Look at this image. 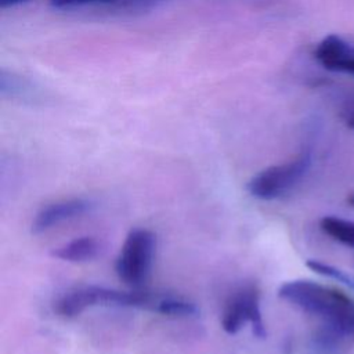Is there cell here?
<instances>
[{
	"mask_svg": "<svg viewBox=\"0 0 354 354\" xmlns=\"http://www.w3.org/2000/svg\"><path fill=\"white\" fill-rule=\"evenodd\" d=\"M278 296L300 310L319 317L339 332L354 336V299L335 288L308 279L282 283Z\"/></svg>",
	"mask_w": 354,
	"mask_h": 354,
	"instance_id": "6da1fadb",
	"label": "cell"
},
{
	"mask_svg": "<svg viewBox=\"0 0 354 354\" xmlns=\"http://www.w3.org/2000/svg\"><path fill=\"white\" fill-rule=\"evenodd\" d=\"M156 295L140 289L120 290L101 285H80L64 292L53 303V310L64 318H73L95 306L130 307L153 313Z\"/></svg>",
	"mask_w": 354,
	"mask_h": 354,
	"instance_id": "7a4b0ae2",
	"label": "cell"
},
{
	"mask_svg": "<svg viewBox=\"0 0 354 354\" xmlns=\"http://www.w3.org/2000/svg\"><path fill=\"white\" fill-rule=\"evenodd\" d=\"M156 254V235L147 228H133L124 238L115 261L118 278L137 289L149 277Z\"/></svg>",
	"mask_w": 354,
	"mask_h": 354,
	"instance_id": "3957f363",
	"label": "cell"
},
{
	"mask_svg": "<svg viewBox=\"0 0 354 354\" xmlns=\"http://www.w3.org/2000/svg\"><path fill=\"white\" fill-rule=\"evenodd\" d=\"M313 156L308 151L295 159L272 165L254 174L246 184L248 192L261 201L277 199L289 192L308 171Z\"/></svg>",
	"mask_w": 354,
	"mask_h": 354,
	"instance_id": "277c9868",
	"label": "cell"
},
{
	"mask_svg": "<svg viewBox=\"0 0 354 354\" xmlns=\"http://www.w3.org/2000/svg\"><path fill=\"white\" fill-rule=\"evenodd\" d=\"M245 324L252 325L256 337L264 339L267 336L260 307V290L253 283L242 285L232 292L221 314V328L228 335H235Z\"/></svg>",
	"mask_w": 354,
	"mask_h": 354,
	"instance_id": "5b68a950",
	"label": "cell"
},
{
	"mask_svg": "<svg viewBox=\"0 0 354 354\" xmlns=\"http://www.w3.org/2000/svg\"><path fill=\"white\" fill-rule=\"evenodd\" d=\"M91 201L86 198H69L43 206L32 221V232H44L66 220L79 217L91 209Z\"/></svg>",
	"mask_w": 354,
	"mask_h": 354,
	"instance_id": "8992f818",
	"label": "cell"
},
{
	"mask_svg": "<svg viewBox=\"0 0 354 354\" xmlns=\"http://www.w3.org/2000/svg\"><path fill=\"white\" fill-rule=\"evenodd\" d=\"M100 243L93 236H79L51 250V256L68 263H84L97 257Z\"/></svg>",
	"mask_w": 354,
	"mask_h": 354,
	"instance_id": "52a82bcc",
	"label": "cell"
},
{
	"mask_svg": "<svg viewBox=\"0 0 354 354\" xmlns=\"http://www.w3.org/2000/svg\"><path fill=\"white\" fill-rule=\"evenodd\" d=\"M350 54L348 44L337 35H328L321 40L314 51L315 59L328 71L335 69V66L343 61Z\"/></svg>",
	"mask_w": 354,
	"mask_h": 354,
	"instance_id": "ba28073f",
	"label": "cell"
},
{
	"mask_svg": "<svg viewBox=\"0 0 354 354\" xmlns=\"http://www.w3.org/2000/svg\"><path fill=\"white\" fill-rule=\"evenodd\" d=\"M153 313L173 318H189L196 317L199 310L194 301L183 296L171 293H158Z\"/></svg>",
	"mask_w": 354,
	"mask_h": 354,
	"instance_id": "9c48e42d",
	"label": "cell"
},
{
	"mask_svg": "<svg viewBox=\"0 0 354 354\" xmlns=\"http://www.w3.org/2000/svg\"><path fill=\"white\" fill-rule=\"evenodd\" d=\"M321 230L333 238L335 241L354 248V221L335 217V216H325L319 221Z\"/></svg>",
	"mask_w": 354,
	"mask_h": 354,
	"instance_id": "30bf717a",
	"label": "cell"
},
{
	"mask_svg": "<svg viewBox=\"0 0 354 354\" xmlns=\"http://www.w3.org/2000/svg\"><path fill=\"white\" fill-rule=\"evenodd\" d=\"M346 337H348V336L325 324L314 335L313 346L317 351H319L322 354H333L343 346Z\"/></svg>",
	"mask_w": 354,
	"mask_h": 354,
	"instance_id": "8fae6325",
	"label": "cell"
},
{
	"mask_svg": "<svg viewBox=\"0 0 354 354\" xmlns=\"http://www.w3.org/2000/svg\"><path fill=\"white\" fill-rule=\"evenodd\" d=\"M306 266H307L311 271H314V272H317V274H319V275H324V277L336 279L337 282H342V283H344V285H347V286H350V288H354L353 279H351L344 271L336 268L335 266H330V264H328V263H324V261H321V260H314V259L307 260V261H306Z\"/></svg>",
	"mask_w": 354,
	"mask_h": 354,
	"instance_id": "7c38bea8",
	"label": "cell"
},
{
	"mask_svg": "<svg viewBox=\"0 0 354 354\" xmlns=\"http://www.w3.org/2000/svg\"><path fill=\"white\" fill-rule=\"evenodd\" d=\"M54 8L59 10H72L79 7L87 6H97V7H108L113 0H48Z\"/></svg>",
	"mask_w": 354,
	"mask_h": 354,
	"instance_id": "4fadbf2b",
	"label": "cell"
},
{
	"mask_svg": "<svg viewBox=\"0 0 354 354\" xmlns=\"http://www.w3.org/2000/svg\"><path fill=\"white\" fill-rule=\"evenodd\" d=\"M333 72H346V73L354 75V55L350 53L343 61H340V62L335 66Z\"/></svg>",
	"mask_w": 354,
	"mask_h": 354,
	"instance_id": "5bb4252c",
	"label": "cell"
},
{
	"mask_svg": "<svg viewBox=\"0 0 354 354\" xmlns=\"http://www.w3.org/2000/svg\"><path fill=\"white\" fill-rule=\"evenodd\" d=\"M343 119H344V123H346V126L348 127V129H351V130H354V106H351V108H348V109H346L344 112H343Z\"/></svg>",
	"mask_w": 354,
	"mask_h": 354,
	"instance_id": "9a60e30c",
	"label": "cell"
},
{
	"mask_svg": "<svg viewBox=\"0 0 354 354\" xmlns=\"http://www.w3.org/2000/svg\"><path fill=\"white\" fill-rule=\"evenodd\" d=\"M25 1H29V0H0V7H1V8L14 7V6L22 4V3H25Z\"/></svg>",
	"mask_w": 354,
	"mask_h": 354,
	"instance_id": "2e32d148",
	"label": "cell"
},
{
	"mask_svg": "<svg viewBox=\"0 0 354 354\" xmlns=\"http://www.w3.org/2000/svg\"><path fill=\"white\" fill-rule=\"evenodd\" d=\"M347 201H348V203H350L351 206H354V194H353V195H350Z\"/></svg>",
	"mask_w": 354,
	"mask_h": 354,
	"instance_id": "e0dca14e",
	"label": "cell"
}]
</instances>
